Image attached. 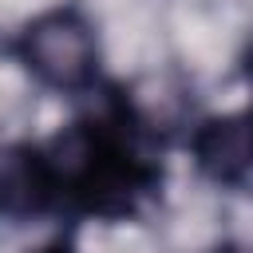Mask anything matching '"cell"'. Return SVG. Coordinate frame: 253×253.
Wrapping results in <instances>:
<instances>
[{
	"label": "cell",
	"instance_id": "2",
	"mask_svg": "<svg viewBox=\"0 0 253 253\" xmlns=\"http://www.w3.org/2000/svg\"><path fill=\"white\" fill-rule=\"evenodd\" d=\"M194 154L202 170L213 178H225V182L245 178L253 170V111L210 119L194 138Z\"/></svg>",
	"mask_w": 253,
	"mask_h": 253
},
{
	"label": "cell",
	"instance_id": "3",
	"mask_svg": "<svg viewBox=\"0 0 253 253\" xmlns=\"http://www.w3.org/2000/svg\"><path fill=\"white\" fill-rule=\"evenodd\" d=\"M47 253H59V249H47Z\"/></svg>",
	"mask_w": 253,
	"mask_h": 253
},
{
	"label": "cell",
	"instance_id": "1",
	"mask_svg": "<svg viewBox=\"0 0 253 253\" xmlns=\"http://www.w3.org/2000/svg\"><path fill=\"white\" fill-rule=\"evenodd\" d=\"M20 55L28 71H36L51 87H83L95 75L99 43L83 16L75 12H47L32 20L20 36Z\"/></svg>",
	"mask_w": 253,
	"mask_h": 253
}]
</instances>
